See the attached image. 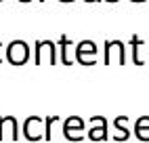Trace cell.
I'll return each mask as SVG.
<instances>
[{"mask_svg":"<svg viewBox=\"0 0 149 143\" xmlns=\"http://www.w3.org/2000/svg\"><path fill=\"white\" fill-rule=\"evenodd\" d=\"M4 137H11L13 141L19 139V124L15 116H0V141Z\"/></svg>","mask_w":149,"mask_h":143,"instance_id":"8","label":"cell"},{"mask_svg":"<svg viewBox=\"0 0 149 143\" xmlns=\"http://www.w3.org/2000/svg\"><path fill=\"white\" fill-rule=\"evenodd\" d=\"M76 61L80 65H95L97 63V44L93 42V40H80V42L76 44Z\"/></svg>","mask_w":149,"mask_h":143,"instance_id":"5","label":"cell"},{"mask_svg":"<svg viewBox=\"0 0 149 143\" xmlns=\"http://www.w3.org/2000/svg\"><path fill=\"white\" fill-rule=\"evenodd\" d=\"M113 57L118 59V65H126V46H124L122 40H105L103 65H111Z\"/></svg>","mask_w":149,"mask_h":143,"instance_id":"3","label":"cell"},{"mask_svg":"<svg viewBox=\"0 0 149 143\" xmlns=\"http://www.w3.org/2000/svg\"><path fill=\"white\" fill-rule=\"evenodd\" d=\"M84 2H101V0H84Z\"/></svg>","mask_w":149,"mask_h":143,"instance_id":"15","label":"cell"},{"mask_svg":"<svg viewBox=\"0 0 149 143\" xmlns=\"http://www.w3.org/2000/svg\"><path fill=\"white\" fill-rule=\"evenodd\" d=\"M59 2H74V0H59Z\"/></svg>","mask_w":149,"mask_h":143,"instance_id":"17","label":"cell"},{"mask_svg":"<svg viewBox=\"0 0 149 143\" xmlns=\"http://www.w3.org/2000/svg\"><path fill=\"white\" fill-rule=\"evenodd\" d=\"M19 2H23V4H27V2H34V0H19Z\"/></svg>","mask_w":149,"mask_h":143,"instance_id":"14","label":"cell"},{"mask_svg":"<svg viewBox=\"0 0 149 143\" xmlns=\"http://www.w3.org/2000/svg\"><path fill=\"white\" fill-rule=\"evenodd\" d=\"M46 135V122L42 116H29L23 122V137L27 141H40Z\"/></svg>","mask_w":149,"mask_h":143,"instance_id":"4","label":"cell"},{"mask_svg":"<svg viewBox=\"0 0 149 143\" xmlns=\"http://www.w3.org/2000/svg\"><path fill=\"white\" fill-rule=\"evenodd\" d=\"M63 137L67 141H82L84 139V120L80 116H69L63 122Z\"/></svg>","mask_w":149,"mask_h":143,"instance_id":"6","label":"cell"},{"mask_svg":"<svg viewBox=\"0 0 149 143\" xmlns=\"http://www.w3.org/2000/svg\"><path fill=\"white\" fill-rule=\"evenodd\" d=\"M91 128H88V139L91 141H107L109 135H107V120L105 116H91Z\"/></svg>","mask_w":149,"mask_h":143,"instance_id":"7","label":"cell"},{"mask_svg":"<svg viewBox=\"0 0 149 143\" xmlns=\"http://www.w3.org/2000/svg\"><path fill=\"white\" fill-rule=\"evenodd\" d=\"M74 42H72V38H69L67 34H61V38H59V50H61V63L63 65H72V59H69V55H67V46H72Z\"/></svg>","mask_w":149,"mask_h":143,"instance_id":"12","label":"cell"},{"mask_svg":"<svg viewBox=\"0 0 149 143\" xmlns=\"http://www.w3.org/2000/svg\"><path fill=\"white\" fill-rule=\"evenodd\" d=\"M6 59V46L0 42V65H2V61Z\"/></svg>","mask_w":149,"mask_h":143,"instance_id":"13","label":"cell"},{"mask_svg":"<svg viewBox=\"0 0 149 143\" xmlns=\"http://www.w3.org/2000/svg\"><path fill=\"white\" fill-rule=\"evenodd\" d=\"M29 59V44L25 40H11L6 44V61L11 65H25Z\"/></svg>","mask_w":149,"mask_h":143,"instance_id":"1","label":"cell"},{"mask_svg":"<svg viewBox=\"0 0 149 143\" xmlns=\"http://www.w3.org/2000/svg\"><path fill=\"white\" fill-rule=\"evenodd\" d=\"M0 2H2V0H0Z\"/></svg>","mask_w":149,"mask_h":143,"instance_id":"20","label":"cell"},{"mask_svg":"<svg viewBox=\"0 0 149 143\" xmlns=\"http://www.w3.org/2000/svg\"><path fill=\"white\" fill-rule=\"evenodd\" d=\"M126 122H128V116H116V120H113V128H116L113 139L116 141H126L130 137V130L126 128Z\"/></svg>","mask_w":149,"mask_h":143,"instance_id":"9","label":"cell"},{"mask_svg":"<svg viewBox=\"0 0 149 143\" xmlns=\"http://www.w3.org/2000/svg\"><path fill=\"white\" fill-rule=\"evenodd\" d=\"M130 2H145V0H130Z\"/></svg>","mask_w":149,"mask_h":143,"instance_id":"18","label":"cell"},{"mask_svg":"<svg viewBox=\"0 0 149 143\" xmlns=\"http://www.w3.org/2000/svg\"><path fill=\"white\" fill-rule=\"evenodd\" d=\"M44 57L48 59V65L57 63V44L53 40H36V44H34V63L42 65Z\"/></svg>","mask_w":149,"mask_h":143,"instance_id":"2","label":"cell"},{"mask_svg":"<svg viewBox=\"0 0 149 143\" xmlns=\"http://www.w3.org/2000/svg\"><path fill=\"white\" fill-rule=\"evenodd\" d=\"M134 137L139 141H149V116H139L134 122Z\"/></svg>","mask_w":149,"mask_h":143,"instance_id":"10","label":"cell"},{"mask_svg":"<svg viewBox=\"0 0 149 143\" xmlns=\"http://www.w3.org/2000/svg\"><path fill=\"white\" fill-rule=\"evenodd\" d=\"M105 2H120V0H105Z\"/></svg>","mask_w":149,"mask_h":143,"instance_id":"16","label":"cell"},{"mask_svg":"<svg viewBox=\"0 0 149 143\" xmlns=\"http://www.w3.org/2000/svg\"><path fill=\"white\" fill-rule=\"evenodd\" d=\"M38 2H44V0H38Z\"/></svg>","mask_w":149,"mask_h":143,"instance_id":"19","label":"cell"},{"mask_svg":"<svg viewBox=\"0 0 149 143\" xmlns=\"http://www.w3.org/2000/svg\"><path fill=\"white\" fill-rule=\"evenodd\" d=\"M143 44H145V40L139 36V34H132V38H130V53H132V63L139 65V67L145 65V61L141 59V55H139V53H141V46H143Z\"/></svg>","mask_w":149,"mask_h":143,"instance_id":"11","label":"cell"}]
</instances>
